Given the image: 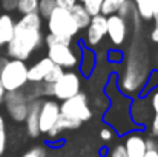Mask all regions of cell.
<instances>
[{
	"mask_svg": "<svg viewBox=\"0 0 158 157\" xmlns=\"http://www.w3.org/2000/svg\"><path fill=\"white\" fill-rule=\"evenodd\" d=\"M28 102H29V97H28L25 88L15 89V91H6L5 97H3V103L6 106L9 117L19 123L25 122L26 111H28Z\"/></svg>",
	"mask_w": 158,
	"mask_h": 157,
	"instance_id": "ba28073f",
	"label": "cell"
},
{
	"mask_svg": "<svg viewBox=\"0 0 158 157\" xmlns=\"http://www.w3.org/2000/svg\"><path fill=\"white\" fill-rule=\"evenodd\" d=\"M48 57L52 60V63L72 69L78 66L80 55L74 50L72 43H57V45H49L48 46Z\"/></svg>",
	"mask_w": 158,
	"mask_h": 157,
	"instance_id": "9c48e42d",
	"label": "cell"
},
{
	"mask_svg": "<svg viewBox=\"0 0 158 157\" xmlns=\"http://www.w3.org/2000/svg\"><path fill=\"white\" fill-rule=\"evenodd\" d=\"M117 14H118V15H121V17L127 22V25H129V23L137 25V23H138V20H140V15H138L137 8H135V5H134V2H132V0H126V2L120 6V9L117 11Z\"/></svg>",
	"mask_w": 158,
	"mask_h": 157,
	"instance_id": "44dd1931",
	"label": "cell"
},
{
	"mask_svg": "<svg viewBox=\"0 0 158 157\" xmlns=\"http://www.w3.org/2000/svg\"><path fill=\"white\" fill-rule=\"evenodd\" d=\"M157 86H158V69H155V71L149 72V76L146 79V83L143 86V94H148L151 89H154Z\"/></svg>",
	"mask_w": 158,
	"mask_h": 157,
	"instance_id": "83f0119b",
	"label": "cell"
},
{
	"mask_svg": "<svg viewBox=\"0 0 158 157\" xmlns=\"http://www.w3.org/2000/svg\"><path fill=\"white\" fill-rule=\"evenodd\" d=\"M14 25H15V20L12 19L11 14H8V12L0 14V48L6 46L8 42L12 39Z\"/></svg>",
	"mask_w": 158,
	"mask_h": 157,
	"instance_id": "ac0fdd59",
	"label": "cell"
},
{
	"mask_svg": "<svg viewBox=\"0 0 158 157\" xmlns=\"http://www.w3.org/2000/svg\"><path fill=\"white\" fill-rule=\"evenodd\" d=\"M109 60H110V62H114V63L121 62V60H123V54L118 51V50H114V51L109 52Z\"/></svg>",
	"mask_w": 158,
	"mask_h": 157,
	"instance_id": "8d00e7d4",
	"label": "cell"
},
{
	"mask_svg": "<svg viewBox=\"0 0 158 157\" xmlns=\"http://www.w3.org/2000/svg\"><path fill=\"white\" fill-rule=\"evenodd\" d=\"M124 151L127 157H144L146 148V139L140 131H129L123 142Z\"/></svg>",
	"mask_w": 158,
	"mask_h": 157,
	"instance_id": "5bb4252c",
	"label": "cell"
},
{
	"mask_svg": "<svg viewBox=\"0 0 158 157\" xmlns=\"http://www.w3.org/2000/svg\"><path fill=\"white\" fill-rule=\"evenodd\" d=\"M106 96L109 97L110 105L106 108V112L103 116L105 122L118 134H127L135 128V123L131 117V97L124 96L118 89L115 77L109 82L106 88Z\"/></svg>",
	"mask_w": 158,
	"mask_h": 157,
	"instance_id": "7a4b0ae2",
	"label": "cell"
},
{
	"mask_svg": "<svg viewBox=\"0 0 158 157\" xmlns=\"http://www.w3.org/2000/svg\"><path fill=\"white\" fill-rule=\"evenodd\" d=\"M55 8H57L55 0H39L37 12L40 14V17H42V19H48Z\"/></svg>",
	"mask_w": 158,
	"mask_h": 157,
	"instance_id": "cb8c5ba5",
	"label": "cell"
},
{
	"mask_svg": "<svg viewBox=\"0 0 158 157\" xmlns=\"http://www.w3.org/2000/svg\"><path fill=\"white\" fill-rule=\"evenodd\" d=\"M63 72H64V68H61V66H58V65L54 63L52 66L49 68L48 74L45 76L43 82H45V83H54V82H57V80L63 76Z\"/></svg>",
	"mask_w": 158,
	"mask_h": 157,
	"instance_id": "484cf974",
	"label": "cell"
},
{
	"mask_svg": "<svg viewBox=\"0 0 158 157\" xmlns=\"http://www.w3.org/2000/svg\"><path fill=\"white\" fill-rule=\"evenodd\" d=\"M135 8H137V12L140 15V19L143 20H151L154 12H152V0H132Z\"/></svg>",
	"mask_w": 158,
	"mask_h": 157,
	"instance_id": "7402d4cb",
	"label": "cell"
},
{
	"mask_svg": "<svg viewBox=\"0 0 158 157\" xmlns=\"http://www.w3.org/2000/svg\"><path fill=\"white\" fill-rule=\"evenodd\" d=\"M124 2H126V0H103V5H102V14H103V15L115 14Z\"/></svg>",
	"mask_w": 158,
	"mask_h": 157,
	"instance_id": "d4e9b609",
	"label": "cell"
},
{
	"mask_svg": "<svg viewBox=\"0 0 158 157\" xmlns=\"http://www.w3.org/2000/svg\"><path fill=\"white\" fill-rule=\"evenodd\" d=\"M95 54L91 48H85L81 52V60H78V65H80V71L83 76L89 77L92 72H94V68H95Z\"/></svg>",
	"mask_w": 158,
	"mask_h": 157,
	"instance_id": "ffe728a7",
	"label": "cell"
},
{
	"mask_svg": "<svg viewBox=\"0 0 158 157\" xmlns=\"http://www.w3.org/2000/svg\"><path fill=\"white\" fill-rule=\"evenodd\" d=\"M144 157H158V150H148Z\"/></svg>",
	"mask_w": 158,
	"mask_h": 157,
	"instance_id": "ab89813d",
	"label": "cell"
},
{
	"mask_svg": "<svg viewBox=\"0 0 158 157\" xmlns=\"http://www.w3.org/2000/svg\"><path fill=\"white\" fill-rule=\"evenodd\" d=\"M110 157H127V156H126V151H124L123 143L115 145V146L110 150Z\"/></svg>",
	"mask_w": 158,
	"mask_h": 157,
	"instance_id": "e575fe53",
	"label": "cell"
},
{
	"mask_svg": "<svg viewBox=\"0 0 158 157\" xmlns=\"http://www.w3.org/2000/svg\"><path fill=\"white\" fill-rule=\"evenodd\" d=\"M107 17V29H106V36L109 37L110 43L115 45V46H121L127 37V31H129V25L127 22L118 15L117 12L115 14H110V15H106Z\"/></svg>",
	"mask_w": 158,
	"mask_h": 157,
	"instance_id": "8fae6325",
	"label": "cell"
},
{
	"mask_svg": "<svg viewBox=\"0 0 158 157\" xmlns=\"http://www.w3.org/2000/svg\"><path fill=\"white\" fill-rule=\"evenodd\" d=\"M152 12H154V15L158 14V0H152Z\"/></svg>",
	"mask_w": 158,
	"mask_h": 157,
	"instance_id": "60d3db41",
	"label": "cell"
},
{
	"mask_svg": "<svg viewBox=\"0 0 158 157\" xmlns=\"http://www.w3.org/2000/svg\"><path fill=\"white\" fill-rule=\"evenodd\" d=\"M148 72L146 69H143L141 66H137V63H129L123 77H121V82H120V91L124 94V96H132V94H137L140 93V89H143L144 83H146V79H148Z\"/></svg>",
	"mask_w": 158,
	"mask_h": 157,
	"instance_id": "52a82bcc",
	"label": "cell"
},
{
	"mask_svg": "<svg viewBox=\"0 0 158 157\" xmlns=\"http://www.w3.org/2000/svg\"><path fill=\"white\" fill-rule=\"evenodd\" d=\"M80 91H81V77L74 71L63 72V76L57 82L51 83V97L60 102L75 96Z\"/></svg>",
	"mask_w": 158,
	"mask_h": 157,
	"instance_id": "8992f818",
	"label": "cell"
},
{
	"mask_svg": "<svg viewBox=\"0 0 158 157\" xmlns=\"http://www.w3.org/2000/svg\"><path fill=\"white\" fill-rule=\"evenodd\" d=\"M69 12H71V15H72L74 22L77 23L78 29H86V26H88V25H89V22H91V14L85 9L83 3L77 2V3L69 9Z\"/></svg>",
	"mask_w": 158,
	"mask_h": 157,
	"instance_id": "d6986e66",
	"label": "cell"
},
{
	"mask_svg": "<svg viewBox=\"0 0 158 157\" xmlns=\"http://www.w3.org/2000/svg\"><path fill=\"white\" fill-rule=\"evenodd\" d=\"M78 2H80V3H83V2H85V0H78Z\"/></svg>",
	"mask_w": 158,
	"mask_h": 157,
	"instance_id": "f6af8a7d",
	"label": "cell"
},
{
	"mask_svg": "<svg viewBox=\"0 0 158 157\" xmlns=\"http://www.w3.org/2000/svg\"><path fill=\"white\" fill-rule=\"evenodd\" d=\"M114 136H115V131H114L110 126H105V128H102V131H100V137H102V140H105V142L112 140Z\"/></svg>",
	"mask_w": 158,
	"mask_h": 157,
	"instance_id": "1f68e13d",
	"label": "cell"
},
{
	"mask_svg": "<svg viewBox=\"0 0 158 157\" xmlns=\"http://www.w3.org/2000/svg\"><path fill=\"white\" fill-rule=\"evenodd\" d=\"M146 148L148 150H158V142L155 140V137L146 139Z\"/></svg>",
	"mask_w": 158,
	"mask_h": 157,
	"instance_id": "74e56055",
	"label": "cell"
},
{
	"mask_svg": "<svg viewBox=\"0 0 158 157\" xmlns=\"http://www.w3.org/2000/svg\"><path fill=\"white\" fill-rule=\"evenodd\" d=\"M102 5H103V0H85L83 2V6L91 14V17L102 14Z\"/></svg>",
	"mask_w": 158,
	"mask_h": 157,
	"instance_id": "4316f807",
	"label": "cell"
},
{
	"mask_svg": "<svg viewBox=\"0 0 158 157\" xmlns=\"http://www.w3.org/2000/svg\"><path fill=\"white\" fill-rule=\"evenodd\" d=\"M0 80L6 91L22 89L28 83V65L25 60L6 59L0 69Z\"/></svg>",
	"mask_w": 158,
	"mask_h": 157,
	"instance_id": "3957f363",
	"label": "cell"
},
{
	"mask_svg": "<svg viewBox=\"0 0 158 157\" xmlns=\"http://www.w3.org/2000/svg\"><path fill=\"white\" fill-rule=\"evenodd\" d=\"M157 65H158V57H157Z\"/></svg>",
	"mask_w": 158,
	"mask_h": 157,
	"instance_id": "bcb514c9",
	"label": "cell"
},
{
	"mask_svg": "<svg viewBox=\"0 0 158 157\" xmlns=\"http://www.w3.org/2000/svg\"><path fill=\"white\" fill-rule=\"evenodd\" d=\"M151 39H152V42L158 43V26H154V29L151 33Z\"/></svg>",
	"mask_w": 158,
	"mask_h": 157,
	"instance_id": "f35d334b",
	"label": "cell"
},
{
	"mask_svg": "<svg viewBox=\"0 0 158 157\" xmlns=\"http://www.w3.org/2000/svg\"><path fill=\"white\" fill-rule=\"evenodd\" d=\"M17 2L19 0H0V5L3 8V11H15L17 8Z\"/></svg>",
	"mask_w": 158,
	"mask_h": 157,
	"instance_id": "836d02e7",
	"label": "cell"
},
{
	"mask_svg": "<svg viewBox=\"0 0 158 157\" xmlns=\"http://www.w3.org/2000/svg\"><path fill=\"white\" fill-rule=\"evenodd\" d=\"M43 19L39 12H31L22 15L14 25L12 39L6 45L9 59L28 60L32 52L37 51L45 43V36L42 33Z\"/></svg>",
	"mask_w": 158,
	"mask_h": 157,
	"instance_id": "6da1fadb",
	"label": "cell"
},
{
	"mask_svg": "<svg viewBox=\"0 0 158 157\" xmlns=\"http://www.w3.org/2000/svg\"><path fill=\"white\" fill-rule=\"evenodd\" d=\"M40 105L42 99L40 97H32L28 102V111H26V117H25V123H26V131L28 136L35 139L40 136V128H39V112H40Z\"/></svg>",
	"mask_w": 158,
	"mask_h": 157,
	"instance_id": "9a60e30c",
	"label": "cell"
},
{
	"mask_svg": "<svg viewBox=\"0 0 158 157\" xmlns=\"http://www.w3.org/2000/svg\"><path fill=\"white\" fill-rule=\"evenodd\" d=\"M107 29V17L103 14H97L91 17L89 25L86 26V45L88 48H95L106 37Z\"/></svg>",
	"mask_w": 158,
	"mask_h": 157,
	"instance_id": "7c38bea8",
	"label": "cell"
},
{
	"mask_svg": "<svg viewBox=\"0 0 158 157\" xmlns=\"http://www.w3.org/2000/svg\"><path fill=\"white\" fill-rule=\"evenodd\" d=\"M154 116L152 106L149 103L148 97H138L134 102H131V117L135 126H144L151 122Z\"/></svg>",
	"mask_w": 158,
	"mask_h": 157,
	"instance_id": "4fadbf2b",
	"label": "cell"
},
{
	"mask_svg": "<svg viewBox=\"0 0 158 157\" xmlns=\"http://www.w3.org/2000/svg\"><path fill=\"white\" fill-rule=\"evenodd\" d=\"M6 59H8V57H0V69H2V66H3V63L6 62Z\"/></svg>",
	"mask_w": 158,
	"mask_h": 157,
	"instance_id": "7bdbcfd3",
	"label": "cell"
},
{
	"mask_svg": "<svg viewBox=\"0 0 158 157\" xmlns=\"http://www.w3.org/2000/svg\"><path fill=\"white\" fill-rule=\"evenodd\" d=\"M52 60L46 55L40 60H37L32 66H28V82L31 83H39V82H43L45 76L48 74L49 68L52 66Z\"/></svg>",
	"mask_w": 158,
	"mask_h": 157,
	"instance_id": "e0dca14e",
	"label": "cell"
},
{
	"mask_svg": "<svg viewBox=\"0 0 158 157\" xmlns=\"http://www.w3.org/2000/svg\"><path fill=\"white\" fill-rule=\"evenodd\" d=\"M60 112L71 117V119H75L78 122H88L91 117H92V108L89 105V99H88V94L86 93H77L75 96L63 100L60 103Z\"/></svg>",
	"mask_w": 158,
	"mask_h": 157,
	"instance_id": "5b68a950",
	"label": "cell"
},
{
	"mask_svg": "<svg viewBox=\"0 0 158 157\" xmlns=\"http://www.w3.org/2000/svg\"><path fill=\"white\" fill-rule=\"evenodd\" d=\"M80 125H81V122H78V120H75V119H71V117H68V116H64V114L60 112L57 122L54 123L52 128L48 131L46 136H48L49 140H54V139L60 137L61 133H64V131H68V129H77Z\"/></svg>",
	"mask_w": 158,
	"mask_h": 157,
	"instance_id": "2e32d148",
	"label": "cell"
},
{
	"mask_svg": "<svg viewBox=\"0 0 158 157\" xmlns=\"http://www.w3.org/2000/svg\"><path fill=\"white\" fill-rule=\"evenodd\" d=\"M152 19H154V23H155V26H158V14L152 15Z\"/></svg>",
	"mask_w": 158,
	"mask_h": 157,
	"instance_id": "ee69618b",
	"label": "cell"
},
{
	"mask_svg": "<svg viewBox=\"0 0 158 157\" xmlns=\"http://www.w3.org/2000/svg\"><path fill=\"white\" fill-rule=\"evenodd\" d=\"M78 0H55L58 8H64V9H71Z\"/></svg>",
	"mask_w": 158,
	"mask_h": 157,
	"instance_id": "d590c367",
	"label": "cell"
},
{
	"mask_svg": "<svg viewBox=\"0 0 158 157\" xmlns=\"http://www.w3.org/2000/svg\"><path fill=\"white\" fill-rule=\"evenodd\" d=\"M37 8H39V0H19L15 11L19 14L25 15V14L37 12Z\"/></svg>",
	"mask_w": 158,
	"mask_h": 157,
	"instance_id": "603a6c76",
	"label": "cell"
},
{
	"mask_svg": "<svg viewBox=\"0 0 158 157\" xmlns=\"http://www.w3.org/2000/svg\"><path fill=\"white\" fill-rule=\"evenodd\" d=\"M46 20H48V31H49V34H54V36L74 39V36H77L80 31L77 23L74 22L69 9H64V8L57 6Z\"/></svg>",
	"mask_w": 158,
	"mask_h": 157,
	"instance_id": "277c9868",
	"label": "cell"
},
{
	"mask_svg": "<svg viewBox=\"0 0 158 157\" xmlns=\"http://www.w3.org/2000/svg\"><path fill=\"white\" fill-rule=\"evenodd\" d=\"M148 99H149V103H151V106H152L154 114H158V86L149 91Z\"/></svg>",
	"mask_w": 158,
	"mask_h": 157,
	"instance_id": "f546056e",
	"label": "cell"
},
{
	"mask_svg": "<svg viewBox=\"0 0 158 157\" xmlns=\"http://www.w3.org/2000/svg\"><path fill=\"white\" fill-rule=\"evenodd\" d=\"M5 93H6V89L3 88V85H2V80H0V102H3V97H5Z\"/></svg>",
	"mask_w": 158,
	"mask_h": 157,
	"instance_id": "b9f144b4",
	"label": "cell"
},
{
	"mask_svg": "<svg viewBox=\"0 0 158 157\" xmlns=\"http://www.w3.org/2000/svg\"><path fill=\"white\" fill-rule=\"evenodd\" d=\"M22 157H46V150L43 146H34L29 151H26Z\"/></svg>",
	"mask_w": 158,
	"mask_h": 157,
	"instance_id": "4dcf8cb0",
	"label": "cell"
},
{
	"mask_svg": "<svg viewBox=\"0 0 158 157\" xmlns=\"http://www.w3.org/2000/svg\"><path fill=\"white\" fill-rule=\"evenodd\" d=\"M60 116V103L55 99L42 100L40 112H39V128L40 134H48V131L54 126Z\"/></svg>",
	"mask_w": 158,
	"mask_h": 157,
	"instance_id": "30bf717a",
	"label": "cell"
},
{
	"mask_svg": "<svg viewBox=\"0 0 158 157\" xmlns=\"http://www.w3.org/2000/svg\"><path fill=\"white\" fill-rule=\"evenodd\" d=\"M149 131L152 137H158V114H154L149 122Z\"/></svg>",
	"mask_w": 158,
	"mask_h": 157,
	"instance_id": "d6a6232c",
	"label": "cell"
},
{
	"mask_svg": "<svg viewBox=\"0 0 158 157\" xmlns=\"http://www.w3.org/2000/svg\"><path fill=\"white\" fill-rule=\"evenodd\" d=\"M6 150V125H5V119L0 114V157Z\"/></svg>",
	"mask_w": 158,
	"mask_h": 157,
	"instance_id": "f1b7e54d",
	"label": "cell"
}]
</instances>
